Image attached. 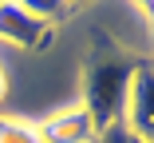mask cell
<instances>
[{
    "instance_id": "cell-6",
    "label": "cell",
    "mask_w": 154,
    "mask_h": 143,
    "mask_svg": "<svg viewBox=\"0 0 154 143\" xmlns=\"http://www.w3.org/2000/svg\"><path fill=\"white\" fill-rule=\"evenodd\" d=\"M95 143H146V139H138V135H131L122 123H115V127L99 131V139H95Z\"/></svg>"
},
{
    "instance_id": "cell-5",
    "label": "cell",
    "mask_w": 154,
    "mask_h": 143,
    "mask_svg": "<svg viewBox=\"0 0 154 143\" xmlns=\"http://www.w3.org/2000/svg\"><path fill=\"white\" fill-rule=\"evenodd\" d=\"M0 143H40V135H36V127H32V123L0 115Z\"/></svg>"
},
{
    "instance_id": "cell-4",
    "label": "cell",
    "mask_w": 154,
    "mask_h": 143,
    "mask_svg": "<svg viewBox=\"0 0 154 143\" xmlns=\"http://www.w3.org/2000/svg\"><path fill=\"white\" fill-rule=\"evenodd\" d=\"M36 135H40V143H95L99 139L95 123L87 119L83 107H63L55 115H48L36 127Z\"/></svg>"
},
{
    "instance_id": "cell-7",
    "label": "cell",
    "mask_w": 154,
    "mask_h": 143,
    "mask_svg": "<svg viewBox=\"0 0 154 143\" xmlns=\"http://www.w3.org/2000/svg\"><path fill=\"white\" fill-rule=\"evenodd\" d=\"M4 92H8V76H4V68H0V99H4Z\"/></svg>"
},
{
    "instance_id": "cell-1",
    "label": "cell",
    "mask_w": 154,
    "mask_h": 143,
    "mask_svg": "<svg viewBox=\"0 0 154 143\" xmlns=\"http://www.w3.org/2000/svg\"><path fill=\"white\" fill-rule=\"evenodd\" d=\"M138 60L131 52L115 48L111 40L95 44V52L83 64V111L95 123V131H107L115 123H122V103H127V88L134 76Z\"/></svg>"
},
{
    "instance_id": "cell-2",
    "label": "cell",
    "mask_w": 154,
    "mask_h": 143,
    "mask_svg": "<svg viewBox=\"0 0 154 143\" xmlns=\"http://www.w3.org/2000/svg\"><path fill=\"white\" fill-rule=\"evenodd\" d=\"M122 127L131 135L146 139L154 135V76H150V64L138 60L134 76H131V88H127V103H122Z\"/></svg>"
},
{
    "instance_id": "cell-3",
    "label": "cell",
    "mask_w": 154,
    "mask_h": 143,
    "mask_svg": "<svg viewBox=\"0 0 154 143\" xmlns=\"http://www.w3.org/2000/svg\"><path fill=\"white\" fill-rule=\"evenodd\" d=\"M51 32H55V24L32 16L24 4H0V40H4V44H16L24 52H36V48L51 44Z\"/></svg>"
}]
</instances>
